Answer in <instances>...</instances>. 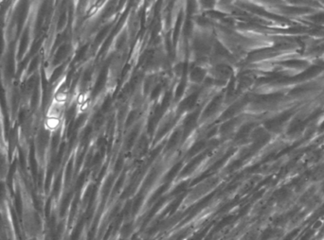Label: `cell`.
<instances>
[{
	"instance_id": "6da1fadb",
	"label": "cell",
	"mask_w": 324,
	"mask_h": 240,
	"mask_svg": "<svg viewBox=\"0 0 324 240\" xmlns=\"http://www.w3.org/2000/svg\"><path fill=\"white\" fill-rule=\"evenodd\" d=\"M23 226L25 233L29 237H36L41 234L42 232V223L38 214L30 210L29 212L24 213L23 215Z\"/></svg>"
},
{
	"instance_id": "7a4b0ae2",
	"label": "cell",
	"mask_w": 324,
	"mask_h": 240,
	"mask_svg": "<svg viewBox=\"0 0 324 240\" xmlns=\"http://www.w3.org/2000/svg\"><path fill=\"white\" fill-rule=\"evenodd\" d=\"M60 125V121L58 117H54V116H48L45 121V128L48 129L50 132L55 131Z\"/></svg>"
}]
</instances>
